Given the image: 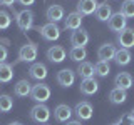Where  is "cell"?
Wrapping results in <instances>:
<instances>
[{
  "label": "cell",
  "instance_id": "obj_3",
  "mask_svg": "<svg viewBox=\"0 0 134 125\" xmlns=\"http://www.w3.org/2000/svg\"><path fill=\"white\" fill-rule=\"evenodd\" d=\"M30 97L35 100L37 103H45L50 98V87L45 85V83H37V85L32 87Z\"/></svg>",
  "mask_w": 134,
  "mask_h": 125
},
{
  "label": "cell",
  "instance_id": "obj_24",
  "mask_svg": "<svg viewBox=\"0 0 134 125\" xmlns=\"http://www.w3.org/2000/svg\"><path fill=\"white\" fill-rule=\"evenodd\" d=\"M14 78V68H12L10 64L3 62L0 64V83H8Z\"/></svg>",
  "mask_w": 134,
  "mask_h": 125
},
{
  "label": "cell",
  "instance_id": "obj_14",
  "mask_svg": "<svg viewBox=\"0 0 134 125\" xmlns=\"http://www.w3.org/2000/svg\"><path fill=\"white\" fill-rule=\"evenodd\" d=\"M114 85H116V89L129 90L132 87V75L127 72H119L114 78Z\"/></svg>",
  "mask_w": 134,
  "mask_h": 125
},
{
  "label": "cell",
  "instance_id": "obj_15",
  "mask_svg": "<svg viewBox=\"0 0 134 125\" xmlns=\"http://www.w3.org/2000/svg\"><path fill=\"white\" fill-rule=\"evenodd\" d=\"M54 117H55L57 122H69L70 117H72V108L67 105V103H60L54 110Z\"/></svg>",
  "mask_w": 134,
  "mask_h": 125
},
{
  "label": "cell",
  "instance_id": "obj_18",
  "mask_svg": "<svg viewBox=\"0 0 134 125\" xmlns=\"http://www.w3.org/2000/svg\"><path fill=\"white\" fill-rule=\"evenodd\" d=\"M45 17H47L49 22L57 23L59 20L64 18V8H62L60 5H50L47 8V12H45Z\"/></svg>",
  "mask_w": 134,
  "mask_h": 125
},
{
  "label": "cell",
  "instance_id": "obj_20",
  "mask_svg": "<svg viewBox=\"0 0 134 125\" xmlns=\"http://www.w3.org/2000/svg\"><path fill=\"white\" fill-rule=\"evenodd\" d=\"M99 90V83L96 78H84L81 82V93L84 95H94Z\"/></svg>",
  "mask_w": 134,
  "mask_h": 125
},
{
  "label": "cell",
  "instance_id": "obj_28",
  "mask_svg": "<svg viewBox=\"0 0 134 125\" xmlns=\"http://www.w3.org/2000/svg\"><path fill=\"white\" fill-rule=\"evenodd\" d=\"M94 72L97 77H107L109 72H111V67H109V62H102L99 60L97 64L94 65Z\"/></svg>",
  "mask_w": 134,
  "mask_h": 125
},
{
  "label": "cell",
  "instance_id": "obj_33",
  "mask_svg": "<svg viewBox=\"0 0 134 125\" xmlns=\"http://www.w3.org/2000/svg\"><path fill=\"white\" fill-rule=\"evenodd\" d=\"M17 2H19L20 5H25V7H29V5H34V3H35V0H17Z\"/></svg>",
  "mask_w": 134,
  "mask_h": 125
},
{
  "label": "cell",
  "instance_id": "obj_13",
  "mask_svg": "<svg viewBox=\"0 0 134 125\" xmlns=\"http://www.w3.org/2000/svg\"><path fill=\"white\" fill-rule=\"evenodd\" d=\"M29 75H30V78H34V80H39V82L45 80L47 78V67L44 64H40V62H35L29 68Z\"/></svg>",
  "mask_w": 134,
  "mask_h": 125
},
{
  "label": "cell",
  "instance_id": "obj_17",
  "mask_svg": "<svg viewBox=\"0 0 134 125\" xmlns=\"http://www.w3.org/2000/svg\"><path fill=\"white\" fill-rule=\"evenodd\" d=\"M97 0H79L77 3V12H81L82 15H92L97 10Z\"/></svg>",
  "mask_w": 134,
  "mask_h": 125
},
{
  "label": "cell",
  "instance_id": "obj_2",
  "mask_svg": "<svg viewBox=\"0 0 134 125\" xmlns=\"http://www.w3.org/2000/svg\"><path fill=\"white\" fill-rule=\"evenodd\" d=\"M30 118L35 123H47L50 118V110L44 103H37L35 107L30 108Z\"/></svg>",
  "mask_w": 134,
  "mask_h": 125
},
{
  "label": "cell",
  "instance_id": "obj_27",
  "mask_svg": "<svg viewBox=\"0 0 134 125\" xmlns=\"http://www.w3.org/2000/svg\"><path fill=\"white\" fill-rule=\"evenodd\" d=\"M12 108H14V98L7 93L0 95V112H2V114H7Z\"/></svg>",
  "mask_w": 134,
  "mask_h": 125
},
{
  "label": "cell",
  "instance_id": "obj_34",
  "mask_svg": "<svg viewBox=\"0 0 134 125\" xmlns=\"http://www.w3.org/2000/svg\"><path fill=\"white\" fill-rule=\"evenodd\" d=\"M15 2L17 0H0V3H2V5H7V7H14Z\"/></svg>",
  "mask_w": 134,
  "mask_h": 125
},
{
  "label": "cell",
  "instance_id": "obj_9",
  "mask_svg": "<svg viewBox=\"0 0 134 125\" xmlns=\"http://www.w3.org/2000/svg\"><path fill=\"white\" fill-rule=\"evenodd\" d=\"M74 112H75V115H77L79 120H91L92 114H94V108H92V105L89 102L84 100V102H79L77 105H75Z\"/></svg>",
  "mask_w": 134,
  "mask_h": 125
},
{
  "label": "cell",
  "instance_id": "obj_7",
  "mask_svg": "<svg viewBox=\"0 0 134 125\" xmlns=\"http://www.w3.org/2000/svg\"><path fill=\"white\" fill-rule=\"evenodd\" d=\"M117 43L121 45V48H127V50L134 47V28L127 27L117 33Z\"/></svg>",
  "mask_w": 134,
  "mask_h": 125
},
{
  "label": "cell",
  "instance_id": "obj_23",
  "mask_svg": "<svg viewBox=\"0 0 134 125\" xmlns=\"http://www.w3.org/2000/svg\"><path fill=\"white\" fill-rule=\"evenodd\" d=\"M114 62L119 67H126L131 64V52L127 48H119L116 50V55H114Z\"/></svg>",
  "mask_w": 134,
  "mask_h": 125
},
{
  "label": "cell",
  "instance_id": "obj_19",
  "mask_svg": "<svg viewBox=\"0 0 134 125\" xmlns=\"http://www.w3.org/2000/svg\"><path fill=\"white\" fill-rule=\"evenodd\" d=\"M112 15V7L109 5L107 2H102L97 5V10H96V18L99 22H107Z\"/></svg>",
  "mask_w": 134,
  "mask_h": 125
},
{
  "label": "cell",
  "instance_id": "obj_38",
  "mask_svg": "<svg viewBox=\"0 0 134 125\" xmlns=\"http://www.w3.org/2000/svg\"><path fill=\"white\" fill-rule=\"evenodd\" d=\"M111 125H119V123H111Z\"/></svg>",
  "mask_w": 134,
  "mask_h": 125
},
{
  "label": "cell",
  "instance_id": "obj_37",
  "mask_svg": "<svg viewBox=\"0 0 134 125\" xmlns=\"http://www.w3.org/2000/svg\"><path fill=\"white\" fill-rule=\"evenodd\" d=\"M131 115H132V118H134V108H132V112H131Z\"/></svg>",
  "mask_w": 134,
  "mask_h": 125
},
{
  "label": "cell",
  "instance_id": "obj_11",
  "mask_svg": "<svg viewBox=\"0 0 134 125\" xmlns=\"http://www.w3.org/2000/svg\"><path fill=\"white\" fill-rule=\"evenodd\" d=\"M74 80H75V73H74V70H70V68H62L60 72L57 73V83L60 87H64V89L72 87Z\"/></svg>",
  "mask_w": 134,
  "mask_h": 125
},
{
  "label": "cell",
  "instance_id": "obj_16",
  "mask_svg": "<svg viewBox=\"0 0 134 125\" xmlns=\"http://www.w3.org/2000/svg\"><path fill=\"white\" fill-rule=\"evenodd\" d=\"M116 50H117V48H116L112 43H104V45H100L99 50H97V57H99V60H102V62L114 60Z\"/></svg>",
  "mask_w": 134,
  "mask_h": 125
},
{
  "label": "cell",
  "instance_id": "obj_35",
  "mask_svg": "<svg viewBox=\"0 0 134 125\" xmlns=\"http://www.w3.org/2000/svg\"><path fill=\"white\" fill-rule=\"evenodd\" d=\"M67 125H82L81 120H70V122H67Z\"/></svg>",
  "mask_w": 134,
  "mask_h": 125
},
{
  "label": "cell",
  "instance_id": "obj_1",
  "mask_svg": "<svg viewBox=\"0 0 134 125\" xmlns=\"http://www.w3.org/2000/svg\"><path fill=\"white\" fill-rule=\"evenodd\" d=\"M34 18H35V15H34V12L29 10V8H25V10L17 12V14H15L17 27H19L22 32H29L34 27Z\"/></svg>",
  "mask_w": 134,
  "mask_h": 125
},
{
  "label": "cell",
  "instance_id": "obj_12",
  "mask_svg": "<svg viewBox=\"0 0 134 125\" xmlns=\"http://www.w3.org/2000/svg\"><path fill=\"white\" fill-rule=\"evenodd\" d=\"M82 25V14L81 12H70L64 20V28L65 30H77Z\"/></svg>",
  "mask_w": 134,
  "mask_h": 125
},
{
  "label": "cell",
  "instance_id": "obj_8",
  "mask_svg": "<svg viewBox=\"0 0 134 125\" xmlns=\"http://www.w3.org/2000/svg\"><path fill=\"white\" fill-rule=\"evenodd\" d=\"M70 43H72V47H82L86 48V45L89 43V33H87L84 28H77V30L72 32V35H70Z\"/></svg>",
  "mask_w": 134,
  "mask_h": 125
},
{
  "label": "cell",
  "instance_id": "obj_26",
  "mask_svg": "<svg viewBox=\"0 0 134 125\" xmlns=\"http://www.w3.org/2000/svg\"><path fill=\"white\" fill-rule=\"evenodd\" d=\"M69 57H70V60H74V62H84L86 60V57H87V50L86 48H82V47H72L69 50Z\"/></svg>",
  "mask_w": 134,
  "mask_h": 125
},
{
  "label": "cell",
  "instance_id": "obj_6",
  "mask_svg": "<svg viewBox=\"0 0 134 125\" xmlns=\"http://www.w3.org/2000/svg\"><path fill=\"white\" fill-rule=\"evenodd\" d=\"M37 53H39V48H37L35 43H27L22 45L19 50V60L20 62H34L37 58Z\"/></svg>",
  "mask_w": 134,
  "mask_h": 125
},
{
  "label": "cell",
  "instance_id": "obj_22",
  "mask_svg": "<svg viewBox=\"0 0 134 125\" xmlns=\"http://www.w3.org/2000/svg\"><path fill=\"white\" fill-rule=\"evenodd\" d=\"M32 92V85L29 80H19L14 87V93L17 97H29Z\"/></svg>",
  "mask_w": 134,
  "mask_h": 125
},
{
  "label": "cell",
  "instance_id": "obj_10",
  "mask_svg": "<svg viewBox=\"0 0 134 125\" xmlns=\"http://www.w3.org/2000/svg\"><path fill=\"white\" fill-rule=\"evenodd\" d=\"M65 57H67V52L62 45H52L47 50V58L52 64H60V62L65 60Z\"/></svg>",
  "mask_w": 134,
  "mask_h": 125
},
{
  "label": "cell",
  "instance_id": "obj_4",
  "mask_svg": "<svg viewBox=\"0 0 134 125\" xmlns=\"http://www.w3.org/2000/svg\"><path fill=\"white\" fill-rule=\"evenodd\" d=\"M39 32H40L42 39L47 40V42H54V40H57L59 37H60V28L57 27V23H52V22L39 27Z\"/></svg>",
  "mask_w": 134,
  "mask_h": 125
},
{
  "label": "cell",
  "instance_id": "obj_30",
  "mask_svg": "<svg viewBox=\"0 0 134 125\" xmlns=\"http://www.w3.org/2000/svg\"><path fill=\"white\" fill-rule=\"evenodd\" d=\"M10 23H12L10 15H8L5 10H0V30H5V28H8V27H10Z\"/></svg>",
  "mask_w": 134,
  "mask_h": 125
},
{
  "label": "cell",
  "instance_id": "obj_29",
  "mask_svg": "<svg viewBox=\"0 0 134 125\" xmlns=\"http://www.w3.org/2000/svg\"><path fill=\"white\" fill-rule=\"evenodd\" d=\"M119 12L126 17V18H131V17H134V0H124Z\"/></svg>",
  "mask_w": 134,
  "mask_h": 125
},
{
  "label": "cell",
  "instance_id": "obj_25",
  "mask_svg": "<svg viewBox=\"0 0 134 125\" xmlns=\"http://www.w3.org/2000/svg\"><path fill=\"white\" fill-rule=\"evenodd\" d=\"M126 98H127V93H126V90L112 89L111 92H109V100H111V103H114V105H121V103H124Z\"/></svg>",
  "mask_w": 134,
  "mask_h": 125
},
{
  "label": "cell",
  "instance_id": "obj_5",
  "mask_svg": "<svg viewBox=\"0 0 134 125\" xmlns=\"http://www.w3.org/2000/svg\"><path fill=\"white\" fill-rule=\"evenodd\" d=\"M107 27H109V30H112V32H122L124 28H127V18L121 14V12H117V14H112L111 15V18L107 20Z\"/></svg>",
  "mask_w": 134,
  "mask_h": 125
},
{
  "label": "cell",
  "instance_id": "obj_31",
  "mask_svg": "<svg viewBox=\"0 0 134 125\" xmlns=\"http://www.w3.org/2000/svg\"><path fill=\"white\" fill-rule=\"evenodd\" d=\"M119 125H134V118L131 114H124L122 117L119 118V122H117Z\"/></svg>",
  "mask_w": 134,
  "mask_h": 125
},
{
  "label": "cell",
  "instance_id": "obj_21",
  "mask_svg": "<svg viewBox=\"0 0 134 125\" xmlns=\"http://www.w3.org/2000/svg\"><path fill=\"white\" fill-rule=\"evenodd\" d=\"M77 75L82 78H94V75H96V72H94V65L92 64H89V62H81V64L77 65Z\"/></svg>",
  "mask_w": 134,
  "mask_h": 125
},
{
  "label": "cell",
  "instance_id": "obj_36",
  "mask_svg": "<svg viewBox=\"0 0 134 125\" xmlns=\"http://www.w3.org/2000/svg\"><path fill=\"white\" fill-rule=\"evenodd\" d=\"M8 125H22V123H20V122H10Z\"/></svg>",
  "mask_w": 134,
  "mask_h": 125
},
{
  "label": "cell",
  "instance_id": "obj_32",
  "mask_svg": "<svg viewBox=\"0 0 134 125\" xmlns=\"http://www.w3.org/2000/svg\"><path fill=\"white\" fill-rule=\"evenodd\" d=\"M7 57H8V50L3 45H0V64H3L7 60Z\"/></svg>",
  "mask_w": 134,
  "mask_h": 125
}]
</instances>
